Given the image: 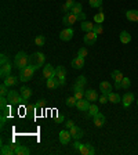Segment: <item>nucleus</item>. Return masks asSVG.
Here are the masks:
<instances>
[{"mask_svg": "<svg viewBox=\"0 0 138 155\" xmlns=\"http://www.w3.org/2000/svg\"><path fill=\"white\" fill-rule=\"evenodd\" d=\"M44 61H46V57L43 53H33V54H30V57H29V65L33 68V69H39V68L44 67Z\"/></svg>", "mask_w": 138, "mask_h": 155, "instance_id": "nucleus-1", "label": "nucleus"}, {"mask_svg": "<svg viewBox=\"0 0 138 155\" xmlns=\"http://www.w3.org/2000/svg\"><path fill=\"white\" fill-rule=\"evenodd\" d=\"M14 64H15V67L21 71L22 68L29 65V55L26 54L25 51H19L18 54L15 55V58H14Z\"/></svg>", "mask_w": 138, "mask_h": 155, "instance_id": "nucleus-2", "label": "nucleus"}, {"mask_svg": "<svg viewBox=\"0 0 138 155\" xmlns=\"http://www.w3.org/2000/svg\"><path fill=\"white\" fill-rule=\"evenodd\" d=\"M33 74H35V69H33L30 65H28V67L22 68V69L19 71V81H21V82L30 81V79L33 78Z\"/></svg>", "mask_w": 138, "mask_h": 155, "instance_id": "nucleus-3", "label": "nucleus"}, {"mask_svg": "<svg viewBox=\"0 0 138 155\" xmlns=\"http://www.w3.org/2000/svg\"><path fill=\"white\" fill-rule=\"evenodd\" d=\"M7 98H8V104H13V105H18L24 101L21 93H18L15 90H10L8 94H7Z\"/></svg>", "mask_w": 138, "mask_h": 155, "instance_id": "nucleus-4", "label": "nucleus"}, {"mask_svg": "<svg viewBox=\"0 0 138 155\" xmlns=\"http://www.w3.org/2000/svg\"><path fill=\"white\" fill-rule=\"evenodd\" d=\"M77 21V17L76 14L71 13V11H68V13H65L64 18H62V24H64V26H68V28H71L72 25H73L75 22Z\"/></svg>", "mask_w": 138, "mask_h": 155, "instance_id": "nucleus-5", "label": "nucleus"}, {"mask_svg": "<svg viewBox=\"0 0 138 155\" xmlns=\"http://www.w3.org/2000/svg\"><path fill=\"white\" fill-rule=\"evenodd\" d=\"M65 76H66V69L62 65H58L55 68V78L58 79L59 84H65Z\"/></svg>", "mask_w": 138, "mask_h": 155, "instance_id": "nucleus-6", "label": "nucleus"}, {"mask_svg": "<svg viewBox=\"0 0 138 155\" xmlns=\"http://www.w3.org/2000/svg\"><path fill=\"white\" fill-rule=\"evenodd\" d=\"M77 151L80 152L82 155H94L95 154V148H94L91 144H88V143H87V144H82L80 148L77 150Z\"/></svg>", "mask_w": 138, "mask_h": 155, "instance_id": "nucleus-7", "label": "nucleus"}, {"mask_svg": "<svg viewBox=\"0 0 138 155\" xmlns=\"http://www.w3.org/2000/svg\"><path fill=\"white\" fill-rule=\"evenodd\" d=\"M111 76H112L113 81H115V87H116V89H122V81H123V78H124L122 72L116 69V71L112 72V75H111Z\"/></svg>", "mask_w": 138, "mask_h": 155, "instance_id": "nucleus-8", "label": "nucleus"}, {"mask_svg": "<svg viewBox=\"0 0 138 155\" xmlns=\"http://www.w3.org/2000/svg\"><path fill=\"white\" fill-rule=\"evenodd\" d=\"M97 36H98V35H97V33H94L93 31H91V32H86L83 40H84V43H86V45L93 46V45H95V42H97Z\"/></svg>", "mask_w": 138, "mask_h": 155, "instance_id": "nucleus-9", "label": "nucleus"}, {"mask_svg": "<svg viewBox=\"0 0 138 155\" xmlns=\"http://www.w3.org/2000/svg\"><path fill=\"white\" fill-rule=\"evenodd\" d=\"M73 93H75V97H76L77 100H82V98H84V96H86V90H84V86H79V84L75 83L73 84Z\"/></svg>", "mask_w": 138, "mask_h": 155, "instance_id": "nucleus-10", "label": "nucleus"}, {"mask_svg": "<svg viewBox=\"0 0 138 155\" xmlns=\"http://www.w3.org/2000/svg\"><path fill=\"white\" fill-rule=\"evenodd\" d=\"M73 29L72 28H66V29H64L61 33H59V39L61 40H64V42H69L72 38H73Z\"/></svg>", "mask_w": 138, "mask_h": 155, "instance_id": "nucleus-11", "label": "nucleus"}, {"mask_svg": "<svg viewBox=\"0 0 138 155\" xmlns=\"http://www.w3.org/2000/svg\"><path fill=\"white\" fill-rule=\"evenodd\" d=\"M43 76L46 78V79H48V78H54L55 76V68H53V65L47 64L43 67Z\"/></svg>", "mask_w": 138, "mask_h": 155, "instance_id": "nucleus-12", "label": "nucleus"}, {"mask_svg": "<svg viewBox=\"0 0 138 155\" xmlns=\"http://www.w3.org/2000/svg\"><path fill=\"white\" fill-rule=\"evenodd\" d=\"M69 132H71V136H72V139L73 140H80L82 137H83V130H82L79 126H73V127H71Z\"/></svg>", "mask_w": 138, "mask_h": 155, "instance_id": "nucleus-13", "label": "nucleus"}, {"mask_svg": "<svg viewBox=\"0 0 138 155\" xmlns=\"http://www.w3.org/2000/svg\"><path fill=\"white\" fill-rule=\"evenodd\" d=\"M100 90H101V93H102V94L109 96V94L112 93V84H111L109 82H106V81L101 82V83H100Z\"/></svg>", "mask_w": 138, "mask_h": 155, "instance_id": "nucleus-14", "label": "nucleus"}, {"mask_svg": "<svg viewBox=\"0 0 138 155\" xmlns=\"http://www.w3.org/2000/svg\"><path fill=\"white\" fill-rule=\"evenodd\" d=\"M71 139H72V136H71L69 129L59 132V141H61V144H68V143L71 141Z\"/></svg>", "mask_w": 138, "mask_h": 155, "instance_id": "nucleus-15", "label": "nucleus"}, {"mask_svg": "<svg viewBox=\"0 0 138 155\" xmlns=\"http://www.w3.org/2000/svg\"><path fill=\"white\" fill-rule=\"evenodd\" d=\"M134 101V94L133 93H126L124 96L122 97V104L124 108H129L131 105V103Z\"/></svg>", "mask_w": 138, "mask_h": 155, "instance_id": "nucleus-16", "label": "nucleus"}, {"mask_svg": "<svg viewBox=\"0 0 138 155\" xmlns=\"http://www.w3.org/2000/svg\"><path fill=\"white\" fill-rule=\"evenodd\" d=\"M90 101L87 100H84V98H82V100H77V104H76V108L79 111H88V108H90Z\"/></svg>", "mask_w": 138, "mask_h": 155, "instance_id": "nucleus-17", "label": "nucleus"}, {"mask_svg": "<svg viewBox=\"0 0 138 155\" xmlns=\"http://www.w3.org/2000/svg\"><path fill=\"white\" fill-rule=\"evenodd\" d=\"M104 123H105V115H102L101 112L95 114V115H94V125H95L97 127H102Z\"/></svg>", "mask_w": 138, "mask_h": 155, "instance_id": "nucleus-18", "label": "nucleus"}, {"mask_svg": "<svg viewBox=\"0 0 138 155\" xmlns=\"http://www.w3.org/2000/svg\"><path fill=\"white\" fill-rule=\"evenodd\" d=\"M72 67L75 68V69H82V68L84 67V58L83 57H75L73 60H72Z\"/></svg>", "mask_w": 138, "mask_h": 155, "instance_id": "nucleus-19", "label": "nucleus"}, {"mask_svg": "<svg viewBox=\"0 0 138 155\" xmlns=\"http://www.w3.org/2000/svg\"><path fill=\"white\" fill-rule=\"evenodd\" d=\"M0 75H2V78H3V79L11 75V64H10V62L2 65V68H0Z\"/></svg>", "mask_w": 138, "mask_h": 155, "instance_id": "nucleus-20", "label": "nucleus"}, {"mask_svg": "<svg viewBox=\"0 0 138 155\" xmlns=\"http://www.w3.org/2000/svg\"><path fill=\"white\" fill-rule=\"evenodd\" d=\"M4 84H6L7 87L17 86V84H18V78H17V76H13V75H10V76L4 78Z\"/></svg>", "mask_w": 138, "mask_h": 155, "instance_id": "nucleus-21", "label": "nucleus"}, {"mask_svg": "<svg viewBox=\"0 0 138 155\" xmlns=\"http://www.w3.org/2000/svg\"><path fill=\"white\" fill-rule=\"evenodd\" d=\"M19 93H21V96H22L24 100H29L30 96H32V89L28 87V86H22L21 89H19Z\"/></svg>", "mask_w": 138, "mask_h": 155, "instance_id": "nucleus-22", "label": "nucleus"}, {"mask_svg": "<svg viewBox=\"0 0 138 155\" xmlns=\"http://www.w3.org/2000/svg\"><path fill=\"white\" fill-rule=\"evenodd\" d=\"M86 98L90 101V103H95V101L98 100L100 97L97 96V91L95 90H93V89H88V90H86Z\"/></svg>", "mask_w": 138, "mask_h": 155, "instance_id": "nucleus-23", "label": "nucleus"}, {"mask_svg": "<svg viewBox=\"0 0 138 155\" xmlns=\"http://www.w3.org/2000/svg\"><path fill=\"white\" fill-rule=\"evenodd\" d=\"M126 17H127V19L133 21V22H138V11L137 10H129V11H126Z\"/></svg>", "mask_w": 138, "mask_h": 155, "instance_id": "nucleus-24", "label": "nucleus"}, {"mask_svg": "<svg viewBox=\"0 0 138 155\" xmlns=\"http://www.w3.org/2000/svg\"><path fill=\"white\" fill-rule=\"evenodd\" d=\"M46 84H47L48 89H51L53 90V89H55L57 86H59V82H58V79L54 76V78H48L47 82H46Z\"/></svg>", "mask_w": 138, "mask_h": 155, "instance_id": "nucleus-25", "label": "nucleus"}, {"mask_svg": "<svg viewBox=\"0 0 138 155\" xmlns=\"http://www.w3.org/2000/svg\"><path fill=\"white\" fill-rule=\"evenodd\" d=\"M120 42H122L123 45L130 43V42H131V35H130L127 31H123V32L120 33Z\"/></svg>", "mask_w": 138, "mask_h": 155, "instance_id": "nucleus-26", "label": "nucleus"}, {"mask_svg": "<svg viewBox=\"0 0 138 155\" xmlns=\"http://www.w3.org/2000/svg\"><path fill=\"white\" fill-rule=\"evenodd\" d=\"M14 152H15V155H29V152H30V151H29L28 147L18 144V147L15 148V151H14Z\"/></svg>", "mask_w": 138, "mask_h": 155, "instance_id": "nucleus-27", "label": "nucleus"}, {"mask_svg": "<svg viewBox=\"0 0 138 155\" xmlns=\"http://www.w3.org/2000/svg\"><path fill=\"white\" fill-rule=\"evenodd\" d=\"M80 28H82V31H84V32H91L94 29V24L90 22V21H83Z\"/></svg>", "mask_w": 138, "mask_h": 155, "instance_id": "nucleus-28", "label": "nucleus"}, {"mask_svg": "<svg viewBox=\"0 0 138 155\" xmlns=\"http://www.w3.org/2000/svg\"><path fill=\"white\" fill-rule=\"evenodd\" d=\"M108 98H109V101L112 104H117L119 101H122V98H120V96L117 93H111L109 96H108Z\"/></svg>", "mask_w": 138, "mask_h": 155, "instance_id": "nucleus-29", "label": "nucleus"}, {"mask_svg": "<svg viewBox=\"0 0 138 155\" xmlns=\"http://www.w3.org/2000/svg\"><path fill=\"white\" fill-rule=\"evenodd\" d=\"M98 107L95 105V104H91L90 108H88V111H87V116H94L95 114H98Z\"/></svg>", "mask_w": 138, "mask_h": 155, "instance_id": "nucleus-30", "label": "nucleus"}, {"mask_svg": "<svg viewBox=\"0 0 138 155\" xmlns=\"http://www.w3.org/2000/svg\"><path fill=\"white\" fill-rule=\"evenodd\" d=\"M104 19H105V14H104L102 11H100L98 14L94 15V22H97V24H102Z\"/></svg>", "mask_w": 138, "mask_h": 155, "instance_id": "nucleus-31", "label": "nucleus"}, {"mask_svg": "<svg viewBox=\"0 0 138 155\" xmlns=\"http://www.w3.org/2000/svg\"><path fill=\"white\" fill-rule=\"evenodd\" d=\"M44 43H46V38H44V36L39 35V36H36V38H35V45L36 46L42 47V46H44Z\"/></svg>", "mask_w": 138, "mask_h": 155, "instance_id": "nucleus-32", "label": "nucleus"}, {"mask_svg": "<svg viewBox=\"0 0 138 155\" xmlns=\"http://www.w3.org/2000/svg\"><path fill=\"white\" fill-rule=\"evenodd\" d=\"M2 155H13L14 151L10 148V145H2V150H0Z\"/></svg>", "mask_w": 138, "mask_h": 155, "instance_id": "nucleus-33", "label": "nucleus"}, {"mask_svg": "<svg viewBox=\"0 0 138 155\" xmlns=\"http://www.w3.org/2000/svg\"><path fill=\"white\" fill-rule=\"evenodd\" d=\"M65 103H66V105L68 107H76V104H77V98L76 97H68L66 100H65Z\"/></svg>", "mask_w": 138, "mask_h": 155, "instance_id": "nucleus-34", "label": "nucleus"}, {"mask_svg": "<svg viewBox=\"0 0 138 155\" xmlns=\"http://www.w3.org/2000/svg\"><path fill=\"white\" fill-rule=\"evenodd\" d=\"M82 8H83V7H82L80 3H75L73 7L71 8V13H73V14H76V15H77V14L82 13Z\"/></svg>", "mask_w": 138, "mask_h": 155, "instance_id": "nucleus-35", "label": "nucleus"}, {"mask_svg": "<svg viewBox=\"0 0 138 155\" xmlns=\"http://www.w3.org/2000/svg\"><path fill=\"white\" fill-rule=\"evenodd\" d=\"M73 4H75L73 0H66V2L64 3V6H62V8H64V11L68 13V11H71V8L73 7Z\"/></svg>", "mask_w": 138, "mask_h": 155, "instance_id": "nucleus-36", "label": "nucleus"}, {"mask_svg": "<svg viewBox=\"0 0 138 155\" xmlns=\"http://www.w3.org/2000/svg\"><path fill=\"white\" fill-rule=\"evenodd\" d=\"M75 83H76V84H79V86H84V87H86V83H87V78L82 75V76H79V78H77V81L75 82Z\"/></svg>", "mask_w": 138, "mask_h": 155, "instance_id": "nucleus-37", "label": "nucleus"}, {"mask_svg": "<svg viewBox=\"0 0 138 155\" xmlns=\"http://www.w3.org/2000/svg\"><path fill=\"white\" fill-rule=\"evenodd\" d=\"M88 3H90L91 7H94V8H100L101 6H102V0H88Z\"/></svg>", "mask_w": 138, "mask_h": 155, "instance_id": "nucleus-38", "label": "nucleus"}, {"mask_svg": "<svg viewBox=\"0 0 138 155\" xmlns=\"http://www.w3.org/2000/svg\"><path fill=\"white\" fill-rule=\"evenodd\" d=\"M93 32H94V33H97V35H100V33H102V32H104L102 25H101V24H95V25H94Z\"/></svg>", "mask_w": 138, "mask_h": 155, "instance_id": "nucleus-39", "label": "nucleus"}, {"mask_svg": "<svg viewBox=\"0 0 138 155\" xmlns=\"http://www.w3.org/2000/svg\"><path fill=\"white\" fill-rule=\"evenodd\" d=\"M130 78H123V81H122V89H129L130 87Z\"/></svg>", "mask_w": 138, "mask_h": 155, "instance_id": "nucleus-40", "label": "nucleus"}, {"mask_svg": "<svg viewBox=\"0 0 138 155\" xmlns=\"http://www.w3.org/2000/svg\"><path fill=\"white\" fill-rule=\"evenodd\" d=\"M87 54H88V53H87L86 47H82L80 50L77 51V55H79V57H83V58H86V57H87Z\"/></svg>", "mask_w": 138, "mask_h": 155, "instance_id": "nucleus-41", "label": "nucleus"}, {"mask_svg": "<svg viewBox=\"0 0 138 155\" xmlns=\"http://www.w3.org/2000/svg\"><path fill=\"white\" fill-rule=\"evenodd\" d=\"M0 94H2V96H7V94H8V90H7V86L6 84H2V86H0Z\"/></svg>", "mask_w": 138, "mask_h": 155, "instance_id": "nucleus-42", "label": "nucleus"}, {"mask_svg": "<svg viewBox=\"0 0 138 155\" xmlns=\"http://www.w3.org/2000/svg\"><path fill=\"white\" fill-rule=\"evenodd\" d=\"M8 104V98H6V96H2L0 97V107H4Z\"/></svg>", "mask_w": 138, "mask_h": 155, "instance_id": "nucleus-43", "label": "nucleus"}, {"mask_svg": "<svg viewBox=\"0 0 138 155\" xmlns=\"http://www.w3.org/2000/svg\"><path fill=\"white\" fill-rule=\"evenodd\" d=\"M7 62H10L8 58H7V55L6 54H2V57H0V64L4 65V64H7Z\"/></svg>", "mask_w": 138, "mask_h": 155, "instance_id": "nucleus-44", "label": "nucleus"}, {"mask_svg": "<svg viewBox=\"0 0 138 155\" xmlns=\"http://www.w3.org/2000/svg\"><path fill=\"white\" fill-rule=\"evenodd\" d=\"M108 100H109V98H108V96H105V94H102V96H101L100 98H98V101H100L101 104H105Z\"/></svg>", "mask_w": 138, "mask_h": 155, "instance_id": "nucleus-45", "label": "nucleus"}, {"mask_svg": "<svg viewBox=\"0 0 138 155\" xmlns=\"http://www.w3.org/2000/svg\"><path fill=\"white\" fill-rule=\"evenodd\" d=\"M77 21H86V14L83 13V11H82L80 14H77Z\"/></svg>", "mask_w": 138, "mask_h": 155, "instance_id": "nucleus-46", "label": "nucleus"}, {"mask_svg": "<svg viewBox=\"0 0 138 155\" xmlns=\"http://www.w3.org/2000/svg\"><path fill=\"white\" fill-rule=\"evenodd\" d=\"M73 126H75V123L72 122V120H66V122H65V127H66V129H71Z\"/></svg>", "mask_w": 138, "mask_h": 155, "instance_id": "nucleus-47", "label": "nucleus"}, {"mask_svg": "<svg viewBox=\"0 0 138 155\" xmlns=\"http://www.w3.org/2000/svg\"><path fill=\"white\" fill-rule=\"evenodd\" d=\"M7 118H8V116H6V115H2V118H0V120H2V122H0V125H2V126H4V125H6V122H7Z\"/></svg>", "mask_w": 138, "mask_h": 155, "instance_id": "nucleus-48", "label": "nucleus"}, {"mask_svg": "<svg viewBox=\"0 0 138 155\" xmlns=\"http://www.w3.org/2000/svg\"><path fill=\"white\" fill-rule=\"evenodd\" d=\"M80 143H79V140H75V143H73V147H75V148H76V150H79V148H80Z\"/></svg>", "mask_w": 138, "mask_h": 155, "instance_id": "nucleus-49", "label": "nucleus"}, {"mask_svg": "<svg viewBox=\"0 0 138 155\" xmlns=\"http://www.w3.org/2000/svg\"><path fill=\"white\" fill-rule=\"evenodd\" d=\"M55 122H57V123H62V122H64V115H59V116H58L57 119H55Z\"/></svg>", "mask_w": 138, "mask_h": 155, "instance_id": "nucleus-50", "label": "nucleus"}, {"mask_svg": "<svg viewBox=\"0 0 138 155\" xmlns=\"http://www.w3.org/2000/svg\"><path fill=\"white\" fill-rule=\"evenodd\" d=\"M43 107H44V101H39L36 104V108H43Z\"/></svg>", "mask_w": 138, "mask_h": 155, "instance_id": "nucleus-51", "label": "nucleus"}, {"mask_svg": "<svg viewBox=\"0 0 138 155\" xmlns=\"http://www.w3.org/2000/svg\"><path fill=\"white\" fill-rule=\"evenodd\" d=\"M8 145H10V148L13 150V151H15V148L18 147V144H14V143H11V144H8ZM14 154H15V152H14Z\"/></svg>", "mask_w": 138, "mask_h": 155, "instance_id": "nucleus-52", "label": "nucleus"}, {"mask_svg": "<svg viewBox=\"0 0 138 155\" xmlns=\"http://www.w3.org/2000/svg\"><path fill=\"white\" fill-rule=\"evenodd\" d=\"M137 105H138V100H137Z\"/></svg>", "mask_w": 138, "mask_h": 155, "instance_id": "nucleus-53", "label": "nucleus"}]
</instances>
